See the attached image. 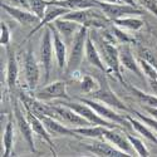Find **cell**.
I'll list each match as a JSON object with an SVG mask.
<instances>
[{
	"label": "cell",
	"instance_id": "obj_1",
	"mask_svg": "<svg viewBox=\"0 0 157 157\" xmlns=\"http://www.w3.org/2000/svg\"><path fill=\"white\" fill-rule=\"evenodd\" d=\"M88 27L86 25H81L79 30L74 35L73 42L71 43V50L68 53V62H67V68L65 72L67 74H72L73 72L79 69V65L83 60V56L86 52V43H87V38H88Z\"/></svg>",
	"mask_w": 157,
	"mask_h": 157
},
{
	"label": "cell",
	"instance_id": "obj_2",
	"mask_svg": "<svg viewBox=\"0 0 157 157\" xmlns=\"http://www.w3.org/2000/svg\"><path fill=\"white\" fill-rule=\"evenodd\" d=\"M99 53L101 57L106 64L107 73L113 74L117 79H118L123 86H126V82L123 79V75L121 73V60H120V52L118 47L116 44H112L109 42L103 40L99 43Z\"/></svg>",
	"mask_w": 157,
	"mask_h": 157
},
{
	"label": "cell",
	"instance_id": "obj_3",
	"mask_svg": "<svg viewBox=\"0 0 157 157\" xmlns=\"http://www.w3.org/2000/svg\"><path fill=\"white\" fill-rule=\"evenodd\" d=\"M99 83H101L99 88L96 90V92L90 93V96H92L93 99H97V101H99L104 104H107V106H109L112 108H116L118 111H122V112H129L131 111V108H128L111 89V87H109V84L106 79V77L99 78Z\"/></svg>",
	"mask_w": 157,
	"mask_h": 157
},
{
	"label": "cell",
	"instance_id": "obj_4",
	"mask_svg": "<svg viewBox=\"0 0 157 157\" xmlns=\"http://www.w3.org/2000/svg\"><path fill=\"white\" fill-rule=\"evenodd\" d=\"M54 45H53V35L49 25L43 29L42 42H40V60L44 71V83H48L52 68H53V53H54Z\"/></svg>",
	"mask_w": 157,
	"mask_h": 157
},
{
	"label": "cell",
	"instance_id": "obj_5",
	"mask_svg": "<svg viewBox=\"0 0 157 157\" xmlns=\"http://www.w3.org/2000/svg\"><path fill=\"white\" fill-rule=\"evenodd\" d=\"M81 102L88 104V106L92 107L101 117H103L104 120H107L109 122H113V123H117V124H121L123 128H132L131 123L128 122L127 117L123 116V114H120L117 113L116 111H113L112 107L107 106V104H104L97 99H88V98H79Z\"/></svg>",
	"mask_w": 157,
	"mask_h": 157
},
{
	"label": "cell",
	"instance_id": "obj_6",
	"mask_svg": "<svg viewBox=\"0 0 157 157\" xmlns=\"http://www.w3.org/2000/svg\"><path fill=\"white\" fill-rule=\"evenodd\" d=\"M97 4H98V8L112 21L118 18H123L128 15H141L142 14V10L129 4H126V3H106V2H98L97 0Z\"/></svg>",
	"mask_w": 157,
	"mask_h": 157
},
{
	"label": "cell",
	"instance_id": "obj_7",
	"mask_svg": "<svg viewBox=\"0 0 157 157\" xmlns=\"http://www.w3.org/2000/svg\"><path fill=\"white\" fill-rule=\"evenodd\" d=\"M13 107H14V118H15V122L19 127V131L20 133L23 135L25 142L28 143V146L30 148V151L35 152V146H34V138H33V129H32V126L28 121V117H27V113L23 112V108L20 107V102L14 98L13 101Z\"/></svg>",
	"mask_w": 157,
	"mask_h": 157
},
{
	"label": "cell",
	"instance_id": "obj_8",
	"mask_svg": "<svg viewBox=\"0 0 157 157\" xmlns=\"http://www.w3.org/2000/svg\"><path fill=\"white\" fill-rule=\"evenodd\" d=\"M23 62H24V74H25L27 86L30 90H35V88L38 87L39 79H40V68H39V64L34 57V53L30 47L24 53Z\"/></svg>",
	"mask_w": 157,
	"mask_h": 157
},
{
	"label": "cell",
	"instance_id": "obj_9",
	"mask_svg": "<svg viewBox=\"0 0 157 157\" xmlns=\"http://www.w3.org/2000/svg\"><path fill=\"white\" fill-rule=\"evenodd\" d=\"M34 97L43 102L52 99H67V101L71 99L67 93V83L63 81H56L47 84L40 90H38Z\"/></svg>",
	"mask_w": 157,
	"mask_h": 157
},
{
	"label": "cell",
	"instance_id": "obj_10",
	"mask_svg": "<svg viewBox=\"0 0 157 157\" xmlns=\"http://www.w3.org/2000/svg\"><path fill=\"white\" fill-rule=\"evenodd\" d=\"M118 129H121V128H108V127H106L103 131V140L108 141L114 147L128 153L129 156H135L132 153H136V151H135L133 146L131 145L128 136L122 133Z\"/></svg>",
	"mask_w": 157,
	"mask_h": 157
},
{
	"label": "cell",
	"instance_id": "obj_11",
	"mask_svg": "<svg viewBox=\"0 0 157 157\" xmlns=\"http://www.w3.org/2000/svg\"><path fill=\"white\" fill-rule=\"evenodd\" d=\"M2 9L6 13L9 17H11L13 19H15L19 24L24 25V27H35L39 24L40 19H39L33 11L24 9V8H18V6H13L9 4L3 3L2 4Z\"/></svg>",
	"mask_w": 157,
	"mask_h": 157
},
{
	"label": "cell",
	"instance_id": "obj_12",
	"mask_svg": "<svg viewBox=\"0 0 157 157\" xmlns=\"http://www.w3.org/2000/svg\"><path fill=\"white\" fill-rule=\"evenodd\" d=\"M84 147L94 156L98 157H128L129 155L114 147L108 141H94L92 143H84Z\"/></svg>",
	"mask_w": 157,
	"mask_h": 157
},
{
	"label": "cell",
	"instance_id": "obj_13",
	"mask_svg": "<svg viewBox=\"0 0 157 157\" xmlns=\"http://www.w3.org/2000/svg\"><path fill=\"white\" fill-rule=\"evenodd\" d=\"M39 118L42 120L44 127L47 128V131L52 137H60V136H69V137H75V138L82 137L78 133H75L72 127H68L65 123L63 124V122L53 118L50 116L43 114V116H39Z\"/></svg>",
	"mask_w": 157,
	"mask_h": 157
},
{
	"label": "cell",
	"instance_id": "obj_14",
	"mask_svg": "<svg viewBox=\"0 0 157 157\" xmlns=\"http://www.w3.org/2000/svg\"><path fill=\"white\" fill-rule=\"evenodd\" d=\"M71 10L69 9H67V8H63V6H60V5H57V4H54V3H52V2H49V5H48V8H47V10H45V14H44V17L42 18V20L39 21V24L38 25H35V27L30 30V33L28 34V36H27V39H29V38H32L38 30H40L42 28H45L48 24H50V23H53V21H56L57 19H59V18H62V17H64L67 13H69Z\"/></svg>",
	"mask_w": 157,
	"mask_h": 157
},
{
	"label": "cell",
	"instance_id": "obj_15",
	"mask_svg": "<svg viewBox=\"0 0 157 157\" xmlns=\"http://www.w3.org/2000/svg\"><path fill=\"white\" fill-rule=\"evenodd\" d=\"M23 107H24V109H25V113H27L28 121H29V123H30V126H32L33 132H34L35 135H38L40 138H43V141H45V142L48 143L49 148L52 150V152H53V156H57L56 146H54V143H53V140H52L53 137L49 135V132L47 131V128L44 127L42 120L39 118V117H38L29 107H25V106H23Z\"/></svg>",
	"mask_w": 157,
	"mask_h": 157
},
{
	"label": "cell",
	"instance_id": "obj_16",
	"mask_svg": "<svg viewBox=\"0 0 157 157\" xmlns=\"http://www.w3.org/2000/svg\"><path fill=\"white\" fill-rule=\"evenodd\" d=\"M52 30V35H53V45H54V56L57 59V64L59 71H63L67 68V62H68V50H67V43L64 42V39L54 27V24H48Z\"/></svg>",
	"mask_w": 157,
	"mask_h": 157
},
{
	"label": "cell",
	"instance_id": "obj_17",
	"mask_svg": "<svg viewBox=\"0 0 157 157\" xmlns=\"http://www.w3.org/2000/svg\"><path fill=\"white\" fill-rule=\"evenodd\" d=\"M118 52H120V60H121V65L123 68L133 72L137 77L140 78H143L142 73V69L140 67V63L138 60H136V58L133 57L132 54V50H131V47L128 43H124V44H120L118 45Z\"/></svg>",
	"mask_w": 157,
	"mask_h": 157
},
{
	"label": "cell",
	"instance_id": "obj_18",
	"mask_svg": "<svg viewBox=\"0 0 157 157\" xmlns=\"http://www.w3.org/2000/svg\"><path fill=\"white\" fill-rule=\"evenodd\" d=\"M54 27L57 28V30L59 32V34L62 35V38L64 39L65 43H72L74 35L77 34V32L79 30L81 24H78L73 20H68L64 18H59L54 21Z\"/></svg>",
	"mask_w": 157,
	"mask_h": 157
},
{
	"label": "cell",
	"instance_id": "obj_19",
	"mask_svg": "<svg viewBox=\"0 0 157 157\" xmlns=\"http://www.w3.org/2000/svg\"><path fill=\"white\" fill-rule=\"evenodd\" d=\"M84 57L86 59L96 67L97 69H99L101 72H107L106 68V64H104L101 53H99V49L96 47V44L93 43V39L90 35H88L87 38V43H86V52H84Z\"/></svg>",
	"mask_w": 157,
	"mask_h": 157
},
{
	"label": "cell",
	"instance_id": "obj_20",
	"mask_svg": "<svg viewBox=\"0 0 157 157\" xmlns=\"http://www.w3.org/2000/svg\"><path fill=\"white\" fill-rule=\"evenodd\" d=\"M8 49V62H6V86L8 89L14 90L15 86H17V81H18V74H19V67H18V62H17V57L15 53L13 52L9 47H6Z\"/></svg>",
	"mask_w": 157,
	"mask_h": 157
},
{
	"label": "cell",
	"instance_id": "obj_21",
	"mask_svg": "<svg viewBox=\"0 0 157 157\" xmlns=\"http://www.w3.org/2000/svg\"><path fill=\"white\" fill-rule=\"evenodd\" d=\"M3 147L4 151L2 156L9 157L13 153V148H14V126H13V118L11 116L8 117V122L4 128V135H3Z\"/></svg>",
	"mask_w": 157,
	"mask_h": 157
},
{
	"label": "cell",
	"instance_id": "obj_22",
	"mask_svg": "<svg viewBox=\"0 0 157 157\" xmlns=\"http://www.w3.org/2000/svg\"><path fill=\"white\" fill-rule=\"evenodd\" d=\"M126 117H127L128 122L131 123V126H132V128L136 131L137 133H140L141 136H143L145 138H147L148 141H151V142H153V143H157V137H156V135L153 133L152 128H150L146 123H143L140 118L136 120V118H133V117H131L129 114H126Z\"/></svg>",
	"mask_w": 157,
	"mask_h": 157
},
{
	"label": "cell",
	"instance_id": "obj_23",
	"mask_svg": "<svg viewBox=\"0 0 157 157\" xmlns=\"http://www.w3.org/2000/svg\"><path fill=\"white\" fill-rule=\"evenodd\" d=\"M69 10H81L88 8H98L97 0H60V2H52Z\"/></svg>",
	"mask_w": 157,
	"mask_h": 157
},
{
	"label": "cell",
	"instance_id": "obj_24",
	"mask_svg": "<svg viewBox=\"0 0 157 157\" xmlns=\"http://www.w3.org/2000/svg\"><path fill=\"white\" fill-rule=\"evenodd\" d=\"M113 24L117 25L120 28L127 29V30H132V32H138L143 28L145 21L140 18H135V17H123V18H118L113 20Z\"/></svg>",
	"mask_w": 157,
	"mask_h": 157
},
{
	"label": "cell",
	"instance_id": "obj_25",
	"mask_svg": "<svg viewBox=\"0 0 157 157\" xmlns=\"http://www.w3.org/2000/svg\"><path fill=\"white\" fill-rule=\"evenodd\" d=\"M131 93H132L143 106H151V107H157V96L156 94H150V93H146L143 90L138 89L137 87H133V86H129L126 83L124 86Z\"/></svg>",
	"mask_w": 157,
	"mask_h": 157
},
{
	"label": "cell",
	"instance_id": "obj_26",
	"mask_svg": "<svg viewBox=\"0 0 157 157\" xmlns=\"http://www.w3.org/2000/svg\"><path fill=\"white\" fill-rule=\"evenodd\" d=\"M79 83H81L82 92L86 93V94H90L92 92H96V90L99 88V86H101L99 81H97L96 78L90 77L88 74H84L82 77V79L79 81Z\"/></svg>",
	"mask_w": 157,
	"mask_h": 157
},
{
	"label": "cell",
	"instance_id": "obj_27",
	"mask_svg": "<svg viewBox=\"0 0 157 157\" xmlns=\"http://www.w3.org/2000/svg\"><path fill=\"white\" fill-rule=\"evenodd\" d=\"M138 63H140V67L142 69V73L145 75L148 81H156L157 79V69L153 67V65L147 62L145 58H140L138 59Z\"/></svg>",
	"mask_w": 157,
	"mask_h": 157
},
{
	"label": "cell",
	"instance_id": "obj_28",
	"mask_svg": "<svg viewBox=\"0 0 157 157\" xmlns=\"http://www.w3.org/2000/svg\"><path fill=\"white\" fill-rule=\"evenodd\" d=\"M111 32L112 34L114 35L116 38V40L118 44H124V43H135V38L133 36H129V34H127L123 28H120V27H117V25H113V27L111 28Z\"/></svg>",
	"mask_w": 157,
	"mask_h": 157
},
{
	"label": "cell",
	"instance_id": "obj_29",
	"mask_svg": "<svg viewBox=\"0 0 157 157\" xmlns=\"http://www.w3.org/2000/svg\"><path fill=\"white\" fill-rule=\"evenodd\" d=\"M29 5H30V10L42 20L49 5V2L48 0H29Z\"/></svg>",
	"mask_w": 157,
	"mask_h": 157
},
{
	"label": "cell",
	"instance_id": "obj_30",
	"mask_svg": "<svg viewBox=\"0 0 157 157\" xmlns=\"http://www.w3.org/2000/svg\"><path fill=\"white\" fill-rule=\"evenodd\" d=\"M127 136H128V140H129V142H131V145L133 146V148H135L137 156H141V157H147V156H150V152H148L147 147L145 146V143H143L140 138H137V137H135V136H132V135H127Z\"/></svg>",
	"mask_w": 157,
	"mask_h": 157
},
{
	"label": "cell",
	"instance_id": "obj_31",
	"mask_svg": "<svg viewBox=\"0 0 157 157\" xmlns=\"http://www.w3.org/2000/svg\"><path fill=\"white\" fill-rule=\"evenodd\" d=\"M10 40H11L10 29L8 27V24L4 20H2L0 21V44L3 47H9Z\"/></svg>",
	"mask_w": 157,
	"mask_h": 157
},
{
	"label": "cell",
	"instance_id": "obj_32",
	"mask_svg": "<svg viewBox=\"0 0 157 157\" xmlns=\"http://www.w3.org/2000/svg\"><path fill=\"white\" fill-rule=\"evenodd\" d=\"M132 114H135L137 118H140L143 123H146L150 128H152L155 132L157 133V120L156 118H153V117H148V116H145V114H142V113H140L138 111H136V109H131L129 111Z\"/></svg>",
	"mask_w": 157,
	"mask_h": 157
},
{
	"label": "cell",
	"instance_id": "obj_33",
	"mask_svg": "<svg viewBox=\"0 0 157 157\" xmlns=\"http://www.w3.org/2000/svg\"><path fill=\"white\" fill-rule=\"evenodd\" d=\"M138 53H140V57L145 58L147 62H150L153 67L157 69V56L153 53V52L146 47H138Z\"/></svg>",
	"mask_w": 157,
	"mask_h": 157
},
{
	"label": "cell",
	"instance_id": "obj_34",
	"mask_svg": "<svg viewBox=\"0 0 157 157\" xmlns=\"http://www.w3.org/2000/svg\"><path fill=\"white\" fill-rule=\"evenodd\" d=\"M137 2L157 18V0H137Z\"/></svg>",
	"mask_w": 157,
	"mask_h": 157
},
{
	"label": "cell",
	"instance_id": "obj_35",
	"mask_svg": "<svg viewBox=\"0 0 157 157\" xmlns=\"http://www.w3.org/2000/svg\"><path fill=\"white\" fill-rule=\"evenodd\" d=\"M10 5L13 6H18V8H24L30 10V5H29V0H9ZM32 11V10H30Z\"/></svg>",
	"mask_w": 157,
	"mask_h": 157
},
{
	"label": "cell",
	"instance_id": "obj_36",
	"mask_svg": "<svg viewBox=\"0 0 157 157\" xmlns=\"http://www.w3.org/2000/svg\"><path fill=\"white\" fill-rule=\"evenodd\" d=\"M143 109H145L151 117L157 120V107H151V106H143Z\"/></svg>",
	"mask_w": 157,
	"mask_h": 157
},
{
	"label": "cell",
	"instance_id": "obj_37",
	"mask_svg": "<svg viewBox=\"0 0 157 157\" xmlns=\"http://www.w3.org/2000/svg\"><path fill=\"white\" fill-rule=\"evenodd\" d=\"M148 83H150L151 89L153 90V93L157 96V79L156 81H148Z\"/></svg>",
	"mask_w": 157,
	"mask_h": 157
},
{
	"label": "cell",
	"instance_id": "obj_38",
	"mask_svg": "<svg viewBox=\"0 0 157 157\" xmlns=\"http://www.w3.org/2000/svg\"><path fill=\"white\" fill-rule=\"evenodd\" d=\"M101 2H106V3H123L122 0H101Z\"/></svg>",
	"mask_w": 157,
	"mask_h": 157
},
{
	"label": "cell",
	"instance_id": "obj_39",
	"mask_svg": "<svg viewBox=\"0 0 157 157\" xmlns=\"http://www.w3.org/2000/svg\"><path fill=\"white\" fill-rule=\"evenodd\" d=\"M48 2H60V0H48Z\"/></svg>",
	"mask_w": 157,
	"mask_h": 157
}]
</instances>
